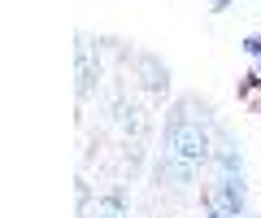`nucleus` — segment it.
I'll use <instances>...</instances> for the list:
<instances>
[{
	"label": "nucleus",
	"mask_w": 261,
	"mask_h": 218,
	"mask_svg": "<svg viewBox=\"0 0 261 218\" xmlns=\"http://www.w3.org/2000/svg\"><path fill=\"white\" fill-rule=\"evenodd\" d=\"M92 218H126V205H122V197H100Z\"/></svg>",
	"instance_id": "nucleus-4"
},
{
	"label": "nucleus",
	"mask_w": 261,
	"mask_h": 218,
	"mask_svg": "<svg viewBox=\"0 0 261 218\" xmlns=\"http://www.w3.org/2000/svg\"><path fill=\"white\" fill-rule=\"evenodd\" d=\"M209 109L200 114H187V101L174 109V118L166 123V157L183 161L192 171H200L209 161Z\"/></svg>",
	"instance_id": "nucleus-1"
},
{
	"label": "nucleus",
	"mask_w": 261,
	"mask_h": 218,
	"mask_svg": "<svg viewBox=\"0 0 261 218\" xmlns=\"http://www.w3.org/2000/svg\"><path fill=\"white\" fill-rule=\"evenodd\" d=\"M244 201H248V188L244 179H222L205 188V205H209V218H240L244 214Z\"/></svg>",
	"instance_id": "nucleus-2"
},
{
	"label": "nucleus",
	"mask_w": 261,
	"mask_h": 218,
	"mask_svg": "<svg viewBox=\"0 0 261 218\" xmlns=\"http://www.w3.org/2000/svg\"><path fill=\"white\" fill-rule=\"evenodd\" d=\"M240 218H248V214H240Z\"/></svg>",
	"instance_id": "nucleus-7"
},
{
	"label": "nucleus",
	"mask_w": 261,
	"mask_h": 218,
	"mask_svg": "<svg viewBox=\"0 0 261 218\" xmlns=\"http://www.w3.org/2000/svg\"><path fill=\"white\" fill-rule=\"evenodd\" d=\"M235 5H244V0H214V13H226V9H235Z\"/></svg>",
	"instance_id": "nucleus-6"
},
{
	"label": "nucleus",
	"mask_w": 261,
	"mask_h": 218,
	"mask_svg": "<svg viewBox=\"0 0 261 218\" xmlns=\"http://www.w3.org/2000/svg\"><path fill=\"white\" fill-rule=\"evenodd\" d=\"M140 66H144V75H148L144 83H148L152 92H161V87H166V70H161V61L157 57H140Z\"/></svg>",
	"instance_id": "nucleus-5"
},
{
	"label": "nucleus",
	"mask_w": 261,
	"mask_h": 218,
	"mask_svg": "<svg viewBox=\"0 0 261 218\" xmlns=\"http://www.w3.org/2000/svg\"><path fill=\"white\" fill-rule=\"evenodd\" d=\"M218 161V175L222 179H244V157H240V144H222V149L214 153Z\"/></svg>",
	"instance_id": "nucleus-3"
}]
</instances>
